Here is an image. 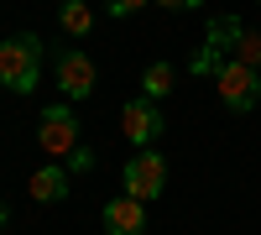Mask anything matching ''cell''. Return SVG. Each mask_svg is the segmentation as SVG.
<instances>
[{
  "label": "cell",
  "instance_id": "cell-1",
  "mask_svg": "<svg viewBox=\"0 0 261 235\" xmlns=\"http://www.w3.org/2000/svg\"><path fill=\"white\" fill-rule=\"evenodd\" d=\"M0 84H6L11 94H32L42 84V42L32 32L0 42Z\"/></svg>",
  "mask_w": 261,
  "mask_h": 235
},
{
  "label": "cell",
  "instance_id": "cell-2",
  "mask_svg": "<svg viewBox=\"0 0 261 235\" xmlns=\"http://www.w3.org/2000/svg\"><path fill=\"white\" fill-rule=\"evenodd\" d=\"M37 141H42V152L58 157V162H68L79 146H84L79 141V115H73L68 99H58V105H47V110L37 115Z\"/></svg>",
  "mask_w": 261,
  "mask_h": 235
},
{
  "label": "cell",
  "instance_id": "cell-3",
  "mask_svg": "<svg viewBox=\"0 0 261 235\" xmlns=\"http://www.w3.org/2000/svg\"><path fill=\"white\" fill-rule=\"evenodd\" d=\"M162 183H167V162L151 152V146H141V152L120 167V188H125L130 199H141V204L157 199V194H162Z\"/></svg>",
  "mask_w": 261,
  "mask_h": 235
},
{
  "label": "cell",
  "instance_id": "cell-4",
  "mask_svg": "<svg viewBox=\"0 0 261 235\" xmlns=\"http://www.w3.org/2000/svg\"><path fill=\"white\" fill-rule=\"evenodd\" d=\"M214 84H220V99L230 105V110H256V99H261V79H256V68L225 58L220 68H214Z\"/></svg>",
  "mask_w": 261,
  "mask_h": 235
},
{
  "label": "cell",
  "instance_id": "cell-5",
  "mask_svg": "<svg viewBox=\"0 0 261 235\" xmlns=\"http://www.w3.org/2000/svg\"><path fill=\"white\" fill-rule=\"evenodd\" d=\"M53 79H58V94L68 99V105H73V99H89V94H94V63H89V53H79V47L58 53Z\"/></svg>",
  "mask_w": 261,
  "mask_h": 235
},
{
  "label": "cell",
  "instance_id": "cell-6",
  "mask_svg": "<svg viewBox=\"0 0 261 235\" xmlns=\"http://www.w3.org/2000/svg\"><path fill=\"white\" fill-rule=\"evenodd\" d=\"M162 125H167V120H162V110H157V99H146V94L130 99L125 110H120V131H125V141L136 146V152L162 136Z\"/></svg>",
  "mask_w": 261,
  "mask_h": 235
},
{
  "label": "cell",
  "instance_id": "cell-7",
  "mask_svg": "<svg viewBox=\"0 0 261 235\" xmlns=\"http://www.w3.org/2000/svg\"><path fill=\"white\" fill-rule=\"evenodd\" d=\"M105 235H146V204L130 194L110 199L105 204Z\"/></svg>",
  "mask_w": 261,
  "mask_h": 235
},
{
  "label": "cell",
  "instance_id": "cell-8",
  "mask_svg": "<svg viewBox=\"0 0 261 235\" xmlns=\"http://www.w3.org/2000/svg\"><path fill=\"white\" fill-rule=\"evenodd\" d=\"M27 188H32V199H37V204H63V199H68V173H63V162L37 167Z\"/></svg>",
  "mask_w": 261,
  "mask_h": 235
},
{
  "label": "cell",
  "instance_id": "cell-9",
  "mask_svg": "<svg viewBox=\"0 0 261 235\" xmlns=\"http://www.w3.org/2000/svg\"><path fill=\"white\" fill-rule=\"evenodd\" d=\"M58 27L68 32V37H89V27H94V11H89V0H63V11H58Z\"/></svg>",
  "mask_w": 261,
  "mask_h": 235
},
{
  "label": "cell",
  "instance_id": "cell-10",
  "mask_svg": "<svg viewBox=\"0 0 261 235\" xmlns=\"http://www.w3.org/2000/svg\"><path fill=\"white\" fill-rule=\"evenodd\" d=\"M241 16H209V42H204V47H214V53H235V42H241Z\"/></svg>",
  "mask_w": 261,
  "mask_h": 235
},
{
  "label": "cell",
  "instance_id": "cell-11",
  "mask_svg": "<svg viewBox=\"0 0 261 235\" xmlns=\"http://www.w3.org/2000/svg\"><path fill=\"white\" fill-rule=\"evenodd\" d=\"M172 84H178V68H172V63H146V73H141V94L146 99L172 94Z\"/></svg>",
  "mask_w": 261,
  "mask_h": 235
},
{
  "label": "cell",
  "instance_id": "cell-12",
  "mask_svg": "<svg viewBox=\"0 0 261 235\" xmlns=\"http://www.w3.org/2000/svg\"><path fill=\"white\" fill-rule=\"evenodd\" d=\"M235 63H246V68H256L261 63V32H241V42H235Z\"/></svg>",
  "mask_w": 261,
  "mask_h": 235
},
{
  "label": "cell",
  "instance_id": "cell-13",
  "mask_svg": "<svg viewBox=\"0 0 261 235\" xmlns=\"http://www.w3.org/2000/svg\"><path fill=\"white\" fill-rule=\"evenodd\" d=\"M141 6H146V0H105V16H115V21H120V16H136Z\"/></svg>",
  "mask_w": 261,
  "mask_h": 235
},
{
  "label": "cell",
  "instance_id": "cell-14",
  "mask_svg": "<svg viewBox=\"0 0 261 235\" xmlns=\"http://www.w3.org/2000/svg\"><path fill=\"white\" fill-rule=\"evenodd\" d=\"M68 167H73V173H89V167H94V152H89V146H79V152L68 157Z\"/></svg>",
  "mask_w": 261,
  "mask_h": 235
},
{
  "label": "cell",
  "instance_id": "cell-15",
  "mask_svg": "<svg viewBox=\"0 0 261 235\" xmlns=\"http://www.w3.org/2000/svg\"><path fill=\"white\" fill-rule=\"evenodd\" d=\"M157 6H167V11H193V6H204V0H157Z\"/></svg>",
  "mask_w": 261,
  "mask_h": 235
},
{
  "label": "cell",
  "instance_id": "cell-16",
  "mask_svg": "<svg viewBox=\"0 0 261 235\" xmlns=\"http://www.w3.org/2000/svg\"><path fill=\"white\" fill-rule=\"evenodd\" d=\"M0 230H6V204H0Z\"/></svg>",
  "mask_w": 261,
  "mask_h": 235
},
{
  "label": "cell",
  "instance_id": "cell-17",
  "mask_svg": "<svg viewBox=\"0 0 261 235\" xmlns=\"http://www.w3.org/2000/svg\"><path fill=\"white\" fill-rule=\"evenodd\" d=\"M0 235H6V230H0Z\"/></svg>",
  "mask_w": 261,
  "mask_h": 235
}]
</instances>
